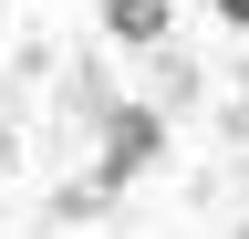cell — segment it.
<instances>
[{
	"label": "cell",
	"instance_id": "obj_1",
	"mask_svg": "<svg viewBox=\"0 0 249 239\" xmlns=\"http://www.w3.org/2000/svg\"><path fill=\"white\" fill-rule=\"evenodd\" d=\"M156 146H166V125H156L145 104H114V114H104V156H93V187L73 198V219H83V208L104 198V187H124V177H145V166H156Z\"/></svg>",
	"mask_w": 249,
	"mask_h": 239
},
{
	"label": "cell",
	"instance_id": "obj_2",
	"mask_svg": "<svg viewBox=\"0 0 249 239\" xmlns=\"http://www.w3.org/2000/svg\"><path fill=\"white\" fill-rule=\"evenodd\" d=\"M104 32H114V42H135V52H145V42H166V0H104Z\"/></svg>",
	"mask_w": 249,
	"mask_h": 239
},
{
	"label": "cell",
	"instance_id": "obj_3",
	"mask_svg": "<svg viewBox=\"0 0 249 239\" xmlns=\"http://www.w3.org/2000/svg\"><path fill=\"white\" fill-rule=\"evenodd\" d=\"M218 21H229V32H249V0H218Z\"/></svg>",
	"mask_w": 249,
	"mask_h": 239
},
{
	"label": "cell",
	"instance_id": "obj_4",
	"mask_svg": "<svg viewBox=\"0 0 249 239\" xmlns=\"http://www.w3.org/2000/svg\"><path fill=\"white\" fill-rule=\"evenodd\" d=\"M0 177H11V135H0Z\"/></svg>",
	"mask_w": 249,
	"mask_h": 239
}]
</instances>
